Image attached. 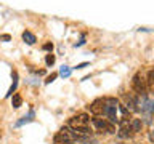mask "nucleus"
Returning a JSON list of instances; mask_svg holds the SVG:
<instances>
[{
  "label": "nucleus",
  "instance_id": "f257e3e1",
  "mask_svg": "<svg viewBox=\"0 0 154 144\" xmlns=\"http://www.w3.org/2000/svg\"><path fill=\"white\" fill-rule=\"evenodd\" d=\"M88 120H90V117L85 112L77 114L69 118V128L74 130L75 134L79 136V139L88 136Z\"/></svg>",
  "mask_w": 154,
  "mask_h": 144
},
{
  "label": "nucleus",
  "instance_id": "f03ea898",
  "mask_svg": "<svg viewBox=\"0 0 154 144\" xmlns=\"http://www.w3.org/2000/svg\"><path fill=\"white\" fill-rule=\"evenodd\" d=\"M79 136L75 134L74 130H71L69 127H63L60 131L55 134L53 144H72L74 141H77Z\"/></svg>",
  "mask_w": 154,
  "mask_h": 144
},
{
  "label": "nucleus",
  "instance_id": "7ed1b4c3",
  "mask_svg": "<svg viewBox=\"0 0 154 144\" xmlns=\"http://www.w3.org/2000/svg\"><path fill=\"white\" fill-rule=\"evenodd\" d=\"M117 107H119V101L117 99H116V98H106L103 115H106L108 120H109V122H112V123L119 122V118H117Z\"/></svg>",
  "mask_w": 154,
  "mask_h": 144
},
{
  "label": "nucleus",
  "instance_id": "20e7f679",
  "mask_svg": "<svg viewBox=\"0 0 154 144\" xmlns=\"http://www.w3.org/2000/svg\"><path fill=\"white\" fill-rule=\"evenodd\" d=\"M91 122L96 127V130L101 133H116V125L112 122H109L108 118H103L101 115H95L91 118Z\"/></svg>",
  "mask_w": 154,
  "mask_h": 144
},
{
  "label": "nucleus",
  "instance_id": "39448f33",
  "mask_svg": "<svg viewBox=\"0 0 154 144\" xmlns=\"http://www.w3.org/2000/svg\"><path fill=\"white\" fill-rule=\"evenodd\" d=\"M132 85H133V90L137 91L138 94H141V96H144V94H146L148 83H146V80H144V77H143V74H141V72H138V74H135Z\"/></svg>",
  "mask_w": 154,
  "mask_h": 144
},
{
  "label": "nucleus",
  "instance_id": "423d86ee",
  "mask_svg": "<svg viewBox=\"0 0 154 144\" xmlns=\"http://www.w3.org/2000/svg\"><path fill=\"white\" fill-rule=\"evenodd\" d=\"M138 110L141 114H144L146 117H149L152 112H154V101H151L149 98H146V94L144 96H141V98L138 99Z\"/></svg>",
  "mask_w": 154,
  "mask_h": 144
},
{
  "label": "nucleus",
  "instance_id": "0eeeda50",
  "mask_svg": "<svg viewBox=\"0 0 154 144\" xmlns=\"http://www.w3.org/2000/svg\"><path fill=\"white\" fill-rule=\"evenodd\" d=\"M104 104H106V98H98V99H95L93 103L88 106V109H90V112L93 115H103Z\"/></svg>",
  "mask_w": 154,
  "mask_h": 144
},
{
  "label": "nucleus",
  "instance_id": "6e6552de",
  "mask_svg": "<svg viewBox=\"0 0 154 144\" xmlns=\"http://www.w3.org/2000/svg\"><path fill=\"white\" fill-rule=\"evenodd\" d=\"M119 123H120V128H119V136L120 138L127 139V138H132L133 134H135L132 131V128H130V120L128 118H122Z\"/></svg>",
  "mask_w": 154,
  "mask_h": 144
},
{
  "label": "nucleus",
  "instance_id": "1a4fd4ad",
  "mask_svg": "<svg viewBox=\"0 0 154 144\" xmlns=\"http://www.w3.org/2000/svg\"><path fill=\"white\" fill-rule=\"evenodd\" d=\"M124 99H125V103H127V106L125 107H130V110H133V112H137L138 110V99H135V96H132V94H125L124 96Z\"/></svg>",
  "mask_w": 154,
  "mask_h": 144
},
{
  "label": "nucleus",
  "instance_id": "9d476101",
  "mask_svg": "<svg viewBox=\"0 0 154 144\" xmlns=\"http://www.w3.org/2000/svg\"><path fill=\"white\" fill-rule=\"evenodd\" d=\"M141 127H143V122L140 118H132V120H130V128H132L133 133L141 131Z\"/></svg>",
  "mask_w": 154,
  "mask_h": 144
},
{
  "label": "nucleus",
  "instance_id": "9b49d317",
  "mask_svg": "<svg viewBox=\"0 0 154 144\" xmlns=\"http://www.w3.org/2000/svg\"><path fill=\"white\" fill-rule=\"evenodd\" d=\"M23 40L27 43V45H34L37 40H35V35H34L32 32H29V31H26V32H23Z\"/></svg>",
  "mask_w": 154,
  "mask_h": 144
},
{
  "label": "nucleus",
  "instance_id": "f8f14e48",
  "mask_svg": "<svg viewBox=\"0 0 154 144\" xmlns=\"http://www.w3.org/2000/svg\"><path fill=\"white\" fill-rule=\"evenodd\" d=\"M16 86H18V74H16V72H13V85L10 86V90H8L7 96H11V94H13V91L16 90Z\"/></svg>",
  "mask_w": 154,
  "mask_h": 144
},
{
  "label": "nucleus",
  "instance_id": "ddd939ff",
  "mask_svg": "<svg viewBox=\"0 0 154 144\" xmlns=\"http://www.w3.org/2000/svg\"><path fill=\"white\" fill-rule=\"evenodd\" d=\"M21 103H23L21 96H19V94H13V98H11V104H13V107H14V109H18L19 106H21Z\"/></svg>",
  "mask_w": 154,
  "mask_h": 144
},
{
  "label": "nucleus",
  "instance_id": "4468645a",
  "mask_svg": "<svg viewBox=\"0 0 154 144\" xmlns=\"http://www.w3.org/2000/svg\"><path fill=\"white\" fill-rule=\"evenodd\" d=\"M60 75H63V77H69V75H71V69H69L67 66H63L61 70H60Z\"/></svg>",
  "mask_w": 154,
  "mask_h": 144
},
{
  "label": "nucleus",
  "instance_id": "2eb2a0df",
  "mask_svg": "<svg viewBox=\"0 0 154 144\" xmlns=\"http://www.w3.org/2000/svg\"><path fill=\"white\" fill-rule=\"evenodd\" d=\"M45 62H47V66H51L53 62H55V56H53L51 53H50V55H47V58H45Z\"/></svg>",
  "mask_w": 154,
  "mask_h": 144
},
{
  "label": "nucleus",
  "instance_id": "dca6fc26",
  "mask_svg": "<svg viewBox=\"0 0 154 144\" xmlns=\"http://www.w3.org/2000/svg\"><path fill=\"white\" fill-rule=\"evenodd\" d=\"M55 79H56V74H51V75H50V77H48V79H47V80H45V83H51V82H53V80H55Z\"/></svg>",
  "mask_w": 154,
  "mask_h": 144
},
{
  "label": "nucleus",
  "instance_id": "f3484780",
  "mask_svg": "<svg viewBox=\"0 0 154 144\" xmlns=\"http://www.w3.org/2000/svg\"><path fill=\"white\" fill-rule=\"evenodd\" d=\"M43 50H53V45L51 43H45V45H43Z\"/></svg>",
  "mask_w": 154,
  "mask_h": 144
},
{
  "label": "nucleus",
  "instance_id": "a211bd4d",
  "mask_svg": "<svg viewBox=\"0 0 154 144\" xmlns=\"http://www.w3.org/2000/svg\"><path fill=\"white\" fill-rule=\"evenodd\" d=\"M87 66H88V62H82V64L77 66V69H84V67H87Z\"/></svg>",
  "mask_w": 154,
  "mask_h": 144
},
{
  "label": "nucleus",
  "instance_id": "6ab92c4d",
  "mask_svg": "<svg viewBox=\"0 0 154 144\" xmlns=\"http://www.w3.org/2000/svg\"><path fill=\"white\" fill-rule=\"evenodd\" d=\"M149 139H151V141H154V131L149 133Z\"/></svg>",
  "mask_w": 154,
  "mask_h": 144
},
{
  "label": "nucleus",
  "instance_id": "aec40b11",
  "mask_svg": "<svg viewBox=\"0 0 154 144\" xmlns=\"http://www.w3.org/2000/svg\"><path fill=\"white\" fill-rule=\"evenodd\" d=\"M2 40H10V35H2Z\"/></svg>",
  "mask_w": 154,
  "mask_h": 144
}]
</instances>
